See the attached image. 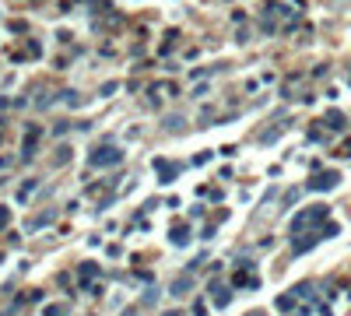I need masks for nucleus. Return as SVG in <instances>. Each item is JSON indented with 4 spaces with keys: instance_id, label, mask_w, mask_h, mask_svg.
Here are the masks:
<instances>
[{
    "instance_id": "nucleus-1",
    "label": "nucleus",
    "mask_w": 351,
    "mask_h": 316,
    "mask_svg": "<svg viewBox=\"0 0 351 316\" xmlns=\"http://www.w3.org/2000/svg\"><path fill=\"white\" fill-rule=\"evenodd\" d=\"M120 158V151H116V148H106V151H95V165L98 162H116Z\"/></svg>"
}]
</instances>
